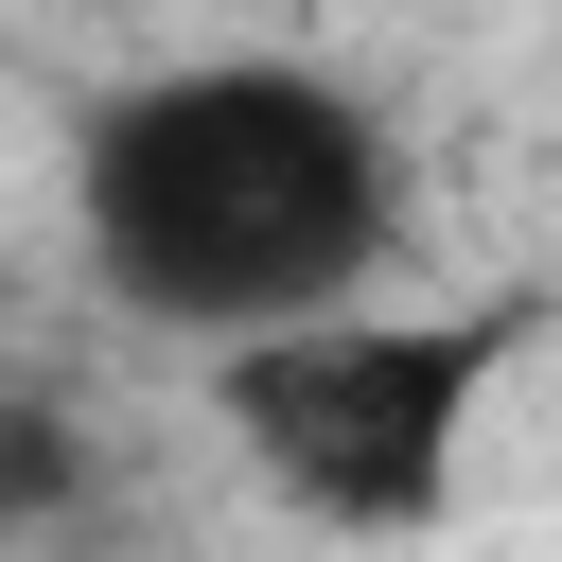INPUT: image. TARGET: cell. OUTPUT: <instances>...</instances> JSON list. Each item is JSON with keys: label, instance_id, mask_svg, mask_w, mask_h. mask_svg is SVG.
Instances as JSON below:
<instances>
[{"label": "cell", "instance_id": "obj_1", "mask_svg": "<svg viewBox=\"0 0 562 562\" xmlns=\"http://www.w3.org/2000/svg\"><path fill=\"white\" fill-rule=\"evenodd\" d=\"M70 228L140 334L228 351L369 299L404 228V158H386V105L334 88L316 53H176L70 123Z\"/></svg>", "mask_w": 562, "mask_h": 562}, {"label": "cell", "instance_id": "obj_2", "mask_svg": "<svg viewBox=\"0 0 562 562\" xmlns=\"http://www.w3.org/2000/svg\"><path fill=\"white\" fill-rule=\"evenodd\" d=\"M509 351H527V299H474V316L334 299V316L228 334V351H211V422H228V457H246L299 527L404 544V527H457L474 422H492V369H509Z\"/></svg>", "mask_w": 562, "mask_h": 562}]
</instances>
